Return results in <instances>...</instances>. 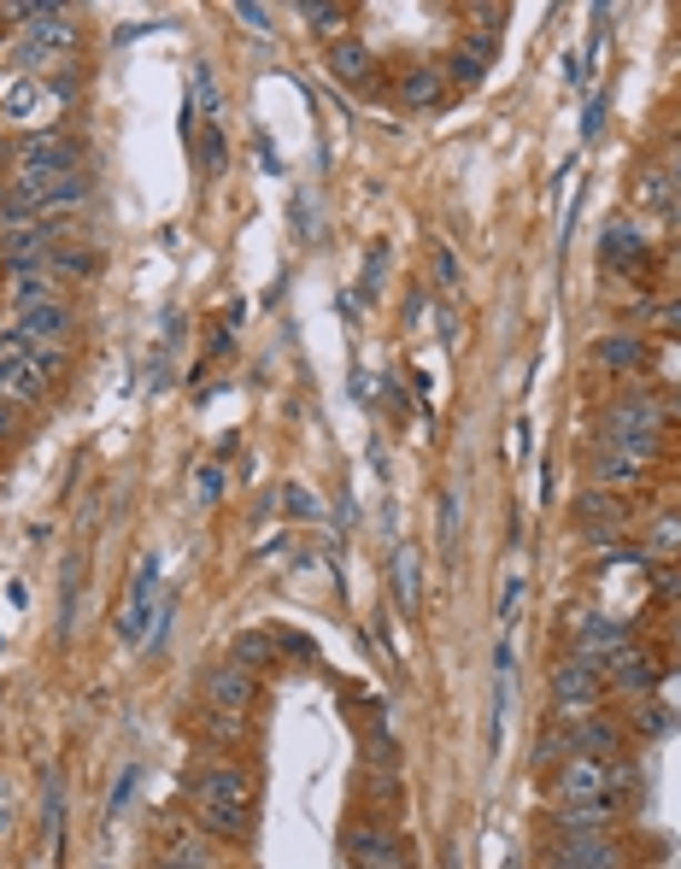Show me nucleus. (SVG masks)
Segmentation results:
<instances>
[{
  "mask_svg": "<svg viewBox=\"0 0 681 869\" xmlns=\"http://www.w3.org/2000/svg\"><path fill=\"white\" fill-rule=\"evenodd\" d=\"M194 799V822L218 840H247L253 835V781H247L241 763H206L189 781Z\"/></svg>",
  "mask_w": 681,
  "mask_h": 869,
  "instance_id": "f257e3e1",
  "label": "nucleus"
},
{
  "mask_svg": "<svg viewBox=\"0 0 681 869\" xmlns=\"http://www.w3.org/2000/svg\"><path fill=\"white\" fill-rule=\"evenodd\" d=\"M605 447L629 452L634 465H652L664 452V406L652 394H629L605 406Z\"/></svg>",
  "mask_w": 681,
  "mask_h": 869,
  "instance_id": "f03ea898",
  "label": "nucleus"
},
{
  "mask_svg": "<svg viewBox=\"0 0 681 869\" xmlns=\"http://www.w3.org/2000/svg\"><path fill=\"white\" fill-rule=\"evenodd\" d=\"M12 171H18V189H53V182H66L77 177L82 164H77V141L66 136H30L24 148L12 153Z\"/></svg>",
  "mask_w": 681,
  "mask_h": 869,
  "instance_id": "7ed1b4c3",
  "label": "nucleus"
},
{
  "mask_svg": "<svg viewBox=\"0 0 681 869\" xmlns=\"http://www.w3.org/2000/svg\"><path fill=\"white\" fill-rule=\"evenodd\" d=\"M559 805H570V811H605L617 817V788H611V763L600 758H564V770H559Z\"/></svg>",
  "mask_w": 681,
  "mask_h": 869,
  "instance_id": "20e7f679",
  "label": "nucleus"
},
{
  "mask_svg": "<svg viewBox=\"0 0 681 869\" xmlns=\"http://www.w3.org/2000/svg\"><path fill=\"white\" fill-rule=\"evenodd\" d=\"M341 852H347V863H353V869H405V852H400L394 829H388V822H370V817L347 829Z\"/></svg>",
  "mask_w": 681,
  "mask_h": 869,
  "instance_id": "39448f33",
  "label": "nucleus"
},
{
  "mask_svg": "<svg viewBox=\"0 0 681 869\" xmlns=\"http://www.w3.org/2000/svg\"><path fill=\"white\" fill-rule=\"evenodd\" d=\"M48 370H41L30 353H24V347H18L12 336H0V400H18V406H30V400H41V394H48Z\"/></svg>",
  "mask_w": 681,
  "mask_h": 869,
  "instance_id": "423d86ee",
  "label": "nucleus"
},
{
  "mask_svg": "<svg viewBox=\"0 0 681 869\" xmlns=\"http://www.w3.org/2000/svg\"><path fill=\"white\" fill-rule=\"evenodd\" d=\"M153 599H159V558H141L130 576V593H123V611H118V640L136 647L153 629Z\"/></svg>",
  "mask_w": 681,
  "mask_h": 869,
  "instance_id": "0eeeda50",
  "label": "nucleus"
},
{
  "mask_svg": "<svg viewBox=\"0 0 681 869\" xmlns=\"http://www.w3.org/2000/svg\"><path fill=\"white\" fill-rule=\"evenodd\" d=\"M600 693H605V681H600V670H593V665H582V658H570V665L552 670V706H559L564 717L570 711L588 717L593 706H600Z\"/></svg>",
  "mask_w": 681,
  "mask_h": 869,
  "instance_id": "6e6552de",
  "label": "nucleus"
},
{
  "mask_svg": "<svg viewBox=\"0 0 681 869\" xmlns=\"http://www.w3.org/2000/svg\"><path fill=\"white\" fill-rule=\"evenodd\" d=\"M253 693H259V670H247V665H218L212 676H206V706L223 711V717H247V706H253Z\"/></svg>",
  "mask_w": 681,
  "mask_h": 869,
  "instance_id": "1a4fd4ad",
  "label": "nucleus"
},
{
  "mask_svg": "<svg viewBox=\"0 0 681 869\" xmlns=\"http://www.w3.org/2000/svg\"><path fill=\"white\" fill-rule=\"evenodd\" d=\"M12 341H59L66 347L71 336V306L66 300H41V306H18L12 323H7Z\"/></svg>",
  "mask_w": 681,
  "mask_h": 869,
  "instance_id": "9d476101",
  "label": "nucleus"
},
{
  "mask_svg": "<svg viewBox=\"0 0 681 869\" xmlns=\"http://www.w3.org/2000/svg\"><path fill=\"white\" fill-rule=\"evenodd\" d=\"M605 681H611V688H623V693H652L658 688V658L629 640L623 652L605 658Z\"/></svg>",
  "mask_w": 681,
  "mask_h": 869,
  "instance_id": "9b49d317",
  "label": "nucleus"
},
{
  "mask_svg": "<svg viewBox=\"0 0 681 869\" xmlns=\"http://www.w3.org/2000/svg\"><path fill=\"white\" fill-rule=\"evenodd\" d=\"M575 635H582V652H575L582 665H600V658L629 647V629L617 623V617H605V611H582V617H575Z\"/></svg>",
  "mask_w": 681,
  "mask_h": 869,
  "instance_id": "f8f14e48",
  "label": "nucleus"
},
{
  "mask_svg": "<svg viewBox=\"0 0 681 869\" xmlns=\"http://www.w3.org/2000/svg\"><path fill=\"white\" fill-rule=\"evenodd\" d=\"M394 599H400L405 617L423 611V552L411 547V541L394 547Z\"/></svg>",
  "mask_w": 681,
  "mask_h": 869,
  "instance_id": "ddd939ff",
  "label": "nucleus"
},
{
  "mask_svg": "<svg viewBox=\"0 0 681 869\" xmlns=\"http://www.w3.org/2000/svg\"><path fill=\"white\" fill-rule=\"evenodd\" d=\"M441 94H447V71L441 66H411L400 77V100L411 112H429V107H441Z\"/></svg>",
  "mask_w": 681,
  "mask_h": 869,
  "instance_id": "4468645a",
  "label": "nucleus"
},
{
  "mask_svg": "<svg viewBox=\"0 0 681 869\" xmlns=\"http://www.w3.org/2000/svg\"><path fill=\"white\" fill-rule=\"evenodd\" d=\"M12 300H18V306L66 300V282H59L53 264H24V271H12Z\"/></svg>",
  "mask_w": 681,
  "mask_h": 869,
  "instance_id": "2eb2a0df",
  "label": "nucleus"
},
{
  "mask_svg": "<svg viewBox=\"0 0 681 869\" xmlns=\"http://www.w3.org/2000/svg\"><path fill=\"white\" fill-rule=\"evenodd\" d=\"M570 752H575V758H600V763H611L617 752H623V740H617L611 722L588 717V722H575V729H570Z\"/></svg>",
  "mask_w": 681,
  "mask_h": 869,
  "instance_id": "dca6fc26",
  "label": "nucleus"
},
{
  "mask_svg": "<svg viewBox=\"0 0 681 869\" xmlns=\"http://www.w3.org/2000/svg\"><path fill=\"white\" fill-rule=\"evenodd\" d=\"M53 94V82H41V77H12L7 82V94H0V107H7V118H36Z\"/></svg>",
  "mask_w": 681,
  "mask_h": 869,
  "instance_id": "f3484780",
  "label": "nucleus"
},
{
  "mask_svg": "<svg viewBox=\"0 0 681 869\" xmlns=\"http://www.w3.org/2000/svg\"><path fill=\"white\" fill-rule=\"evenodd\" d=\"M329 71H336V82H370V71H377V53H370L364 41L341 36L336 48H329Z\"/></svg>",
  "mask_w": 681,
  "mask_h": 869,
  "instance_id": "a211bd4d",
  "label": "nucleus"
},
{
  "mask_svg": "<svg viewBox=\"0 0 681 869\" xmlns=\"http://www.w3.org/2000/svg\"><path fill=\"white\" fill-rule=\"evenodd\" d=\"M641 206H647V212H658V218L681 212V189L670 182V171H664V164H658V171H647V177H641Z\"/></svg>",
  "mask_w": 681,
  "mask_h": 869,
  "instance_id": "6ab92c4d",
  "label": "nucleus"
},
{
  "mask_svg": "<svg viewBox=\"0 0 681 869\" xmlns=\"http://www.w3.org/2000/svg\"><path fill=\"white\" fill-rule=\"evenodd\" d=\"M230 658H236V665H247V670H264V665L277 658V640L264 635V629H241V635L230 640Z\"/></svg>",
  "mask_w": 681,
  "mask_h": 869,
  "instance_id": "aec40b11",
  "label": "nucleus"
},
{
  "mask_svg": "<svg viewBox=\"0 0 681 869\" xmlns=\"http://www.w3.org/2000/svg\"><path fill=\"white\" fill-rule=\"evenodd\" d=\"M447 71L459 77L464 89H470V82H482V77H488V41H482V36H470L464 48L452 53V66H447Z\"/></svg>",
  "mask_w": 681,
  "mask_h": 869,
  "instance_id": "412c9836",
  "label": "nucleus"
},
{
  "mask_svg": "<svg viewBox=\"0 0 681 869\" xmlns=\"http://www.w3.org/2000/svg\"><path fill=\"white\" fill-rule=\"evenodd\" d=\"M593 470H600V482H641V470H647V465H634L629 452L600 447V452H593Z\"/></svg>",
  "mask_w": 681,
  "mask_h": 869,
  "instance_id": "4be33fe9",
  "label": "nucleus"
},
{
  "mask_svg": "<svg viewBox=\"0 0 681 869\" xmlns=\"http://www.w3.org/2000/svg\"><path fill=\"white\" fill-rule=\"evenodd\" d=\"M593 353H600L605 370H634V364H641V341H634V336H605Z\"/></svg>",
  "mask_w": 681,
  "mask_h": 869,
  "instance_id": "5701e85b",
  "label": "nucleus"
},
{
  "mask_svg": "<svg viewBox=\"0 0 681 869\" xmlns=\"http://www.w3.org/2000/svg\"><path fill=\"white\" fill-rule=\"evenodd\" d=\"M634 253H641V236H634L629 223H611L605 230V264H634Z\"/></svg>",
  "mask_w": 681,
  "mask_h": 869,
  "instance_id": "b1692460",
  "label": "nucleus"
},
{
  "mask_svg": "<svg viewBox=\"0 0 681 869\" xmlns=\"http://www.w3.org/2000/svg\"><path fill=\"white\" fill-rule=\"evenodd\" d=\"M523 593H529V576H523V570H511L505 582H500V623H505V629L518 623V611H523Z\"/></svg>",
  "mask_w": 681,
  "mask_h": 869,
  "instance_id": "393cba45",
  "label": "nucleus"
},
{
  "mask_svg": "<svg viewBox=\"0 0 681 869\" xmlns=\"http://www.w3.org/2000/svg\"><path fill=\"white\" fill-rule=\"evenodd\" d=\"M200 153H206V177H223L230 148H223V130H218V123H206V130H200Z\"/></svg>",
  "mask_w": 681,
  "mask_h": 869,
  "instance_id": "a878e982",
  "label": "nucleus"
},
{
  "mask_svg": "<svg viewBox=\"0 0 681 869\" xmlns=\"http://www.w3.org/2000/svg\"><path fill=\"white\" fill-rule=\"evenodd\" d=\"M41 817H48V822H41V829H59V817H66V781H59V776H48V781H41Z\"/></svg>",
  "mask_w": 681,
  "mask_h": 869,
  "instance_id": "bb28decb",
  "label": "nucleus"
},
{
  "mask_svg": "<svg viewBox=\"0 0 681 869\" xmlns=\"http://www.w3.org/2000/svg\"><path fill=\"white\" fill-rule=\"evenodd\" d=\"M194 100H200L206 123H218V107H223V94H218V77H212V66H200V71H194Z\"/></svg>",
  "mask_w": 681,
  "mask_h": 869,
  "instance_id": "cd10ccee",
  "label": "nucleus"
},
{
  "mask_svg": "<svg viewBox=\"0 0 681 869\" xmlns=\"http://www.w3.org/2000/svg\"><path fill=\"white\" fill-rule=\"evenodd\" d=\"M388 259H394V253H388V247L377 241V247H370V259H364V294H377V288H382V277H388Z\"/></svg>",
  "mask_w": 681,
  "mask_h": 869,
  "instance_id": "c85d7f7f",
  "label": "nucleus"
},
{
  "mask_svg": "<svg viewBox=\"0 0 681 869\" xmlns=\"http://www.w3.org/2000/svg\"><path fill=\"white\" fill-rule=\"evenodd\" d=\"M452 541H459V488L441 493V547L452 552Z\"/></svg>",
  "mask_w": 681,
  "mask_h": 869,
  "instance_id": "c756f323",
  "label": "nucleus"
},
{
  "mask_svg": "<svg viewBox=\"0 0 681 869\" xmlns=\"http://www.w3.org/2000/svg\"><path fill=\"white\" fill-rule=\"evenodd\" d=\"M218 488H223V470H218V465H200V470H194V500L212 506V500H218Z\"/></svg>",
  "mask_w": 681,
  "mask_h": 869,
  "instance_id": "7c9ffc66",
  "label": "nucleus"
},
{
  "mask_svg": "<svg viewBox=\"0 0 681 869\" xmlns=\"http://www.w3.org/2000/svg\"><path fill=\"white\" fill-rule=\"evenodd\" d=\"M282 506L294 517H323V506L312 500V488H282Z\"/></svg>",
  "mask_w": 681,
  "mask_h": 869,
  "instance_id": "2f4dec72",
  "label": "nucleus"
},
{
  "mask_svg": "<svg viewBox=\"0 0 681 869\" xmlns=\"http://www.w3.org/2000/svg\"><path fill=\"white\" fill-rule=\"evenodd\" d=\"M675 547H681V517H664L652 529V552H675Z\"/></svg>",
  "mask_w": 681,
  "mask_h": 869,
  "instance_id": "473e14b6",
  "label": "nucleus"
},
{
  "mask_svg": "<svg viewBox=\"0 0 681 869\" xmlns=\"http://www.w3.org/2000/svg\"><path fill=\"white\" fill-rule=\"evenodd\" d=\"M658 329L681 341V300H664V306H658Z\"/></svg>",
  "mask_w": 681,
  "mask_h": 869,
  "instance_id": "72a5a7b5",
  "label": "nucleus"
},
{
  "mask_svg": "<svg viewBox=\"0 0 681 869\" xmlns=\"http://www.w3.org/2000/svg\"><path fill=\"white\" fill-rule=\"evenodd\" d=\"M600 123H605V94H593L588 100V118H582V136L593 141V136H600Z\"/></svg>",
  "mask_w": 681,
  "mask_h": 869,
  "instance_id": "f704fd0d",
  "label": "nucleus"
},
{
  "mask_svg": "<svg viewBox=\"0 0 681 869\" xmlns=\"http://www.w3.org/2000/svg\"><path fill=\"white\" fill-rule=\"evenodd\" d=\"M300 12H306V18H318V30H341V18H347L341 7H300Z\"/></svg>",
  "mask_w": 681,
  "mask_h": 869,
  "instance_id": "c9c22d12",
  "label": "nucleus"
},
{
  "mask_svg": "<svg viewBox=\"0 0 681 869\" xmlns=\"http://www.w3.org/2000/svg\"><path fill=\"white\" fill-rule=\"evenodd\" d=\"M236 18H241V24H253L259 36L271 30V12H264V7H236Z\"/></svg>",
  "mask_w": 681,
  "mask_h": 869,
  "instance_id": "e433bc0d",
  "label": "nucleus"
},
{
  "mask_svg": "<svg viewBox=\"0 0 681 869\" xmlns=\"http://www.w3.org/2000/svg\"><path fill=\"white\" fill-rule=\"evenodd\" d=\"M435 277L452 288V282H459V264H452V253H447V247H435Z\"/></svg>",
  "mask_w": 681,
  "mask_h": 869,
  "instance_id": "4c0bfd02",
  "label": "nucleus"
},
{
  "mask_svg": "<svg viewBox=\"0 0 681 869\" xmlns=\"http://www.w3.org/2000/svg\"><path fill=\"white\" fill-rule=\"evenodd\" d=\"M136 776H141V770H123V776H118V793H112V805H107V817L118 811V805H123V799H130V788H136Z\"/></svg>",
  "mask_w": 681,
  "mask_h": 869,
  "instance_id": "58836bf2",
  "label": "nucleus"
},
{
  "mask_svg": "<svg viewBox=\"0 0 681 869\" xmlns=\"http://www.w3.org/2000/svg\"><path fill=\"white\" fill-rule=\"evenodd\" d=\"M7 822H12V805H7V799H0V829H7Z\"/></svg>",
  "mask_w": 681,
  "mask_h": 869,
  "instance_id": "ea45409f",
  "label": "nucleus"
},
{
  "mask_svg": "<svg viewBox=\"0 0 681 869\" xmlns=\"http://www.w3.org/2000/svg\"><path fill=\"white\" fill-rule=\"evenodd\" d=\"M153 869H182V863H177V858H164V863H153Z\"/></svg>",
  "mask_w": 681,
  "mask_h": 869,
  "instance_id": "a19ab883",
  "label": "nucleus"
}]
</instances>
